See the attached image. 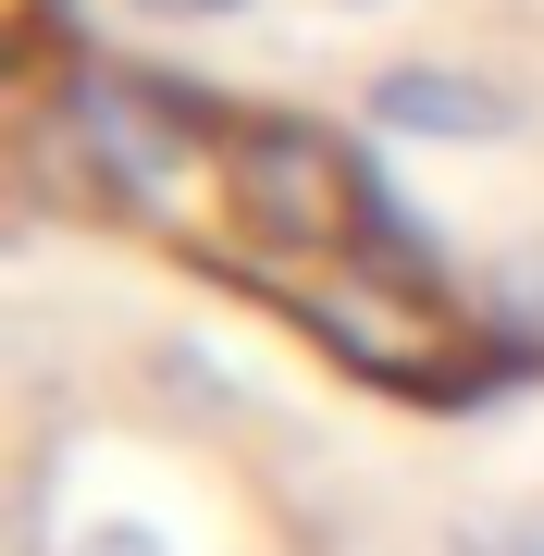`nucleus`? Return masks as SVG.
<instances>
[{"label": "nucleus", "instance_id": "39448f33", "mask_svg": "<svg viewBox=\"0 0 544 556\" xmlns=\"http://www.w3.org/2000/svg\"><path fill=\"white\" fill-rule=\"evenodd\" d=\"M458 556H544V519H532V507H495V519H458Z\"/></svg>", "mask_w": 544, "mask_h": 556}, {"label": "nucleus", "instance_id": "423d86ee", "mask_svg": "<svg viewBox=\"0 0 544 556\" xmlns=\"http://www.w3.org/2000/svg\"><path fill=\"white\" fill-rule=\"evenodd\" d=\"M50 556H174V544L149 532V519H87V532H62Z\"/></svg>", "mask_w": 544, "mask_h": 556}, {"label": "nucleus", "instance_id": "20e7f679", "mask_svg": "<svg viewBox=\"0 0 544 556\" xmlns=\"http://www.w3.org/2000/svg\"><path fill=\"white\" fill-rule=\"evenodd\" d=\"M483 309H495V334H507V346H532V358H544V236H532V248H495Z\"/></svg>", "mask_w": 544, "mask_h": 556}, {"label": "nucleus", "instance_id": "7ed1b4c3", "mask_svg": "<svg viewBox=\"0 0 544 556\" xmlns=\"http://www.w3.org/2000/svg\"><path fill=\"white\" fill-rule=\"evenodd\" d=\"M359 112L383 137H421V149H495L507 124H520V100H507L495 75H470V62H383L359 87Z\"/></svg>", "mask_w": 544, "mask_h": 556}, {"label": "nucleus", "instance_id": "f03ea898", "mask_svg": "<svg viewBox=\"0 0 544 556\" xmlns=\"http://www.w3.org/2000/svg\"><path fill=\"white\" fill-rule=\"evenodd\" d=\"M223 100L174 75H124V62H75L62 75V149H75V186L87 211H137V223H174L186 186H223Z\"/></svg>", "mask_w": 544, "mask_h": 556}, {"label": "nucleus", "instance_id": "f257e3e1", "mask_svg": "<svg viewBox=\"0 0 544 556\" xmlns=\"http://www.w3.org/2000/svg\"><path fill=\"white\" fill-rule=\"evenodd\" d=\"M223 223H236V248H261L248 273L298 285L322 273V260H359L371 236V161L334 137V124L309 112H236L223 124Z\"/></svg>", "mask_w": 544, "mask_h": 556}, {"label": "nucleus", "instance_id": "0eeeda50", "mask_svg": "<svg viewBox=\"0 0 544 556\" xmlns=\"http://www.w3.org/2000/svg\"><path fill=\"white\" fill-rule=\"evenodd\" d=\"M124 13H149V25H223V13H248V0H124Z\"/></svg>", "mask_w": 544, "mask_h": 556}]
</instances>
